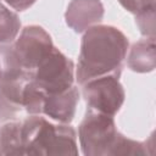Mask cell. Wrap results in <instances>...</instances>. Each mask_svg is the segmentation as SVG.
<instances>
[{"label":"cell","mask_w":156,"mask_h":156,"mask_svg":"<svg viewBox=\"0 0 156 156\" xmlns=\"http://www.w3.org/2000/svg\"><path fill=\"white\" fill-rule=\"evenodd\" d=\"M129 48L128 38L113 26L95 24L82 38L76 79L78 84L106 74L121 76Z\"/></svg>","instance_id":"cell-1"},{"label":"cell","mask_w":156,"mask_h":156,"mask_svg":"<svg viewBox=\"0 0 156 156\" xmlns=\"http://www.w3.org/2000/svg\"><path fill=\"white\" fill-rule=\"evenodd\" d=\"M118 135L113 117L90 108L78 127L79 146L85 156H111Z\"/></svg>","instance_id":"cell-3"},{"label":"cell","mask_w":156,"mask_h":156,"mask_svg":"<svg viewBox=\"0 0 156 156\" xmlns=\"http://www.w3.org/2000/svg\"><path fill=\"white\" fill-rule=\"evenodd\" d=\"M118 2L127 11L136 15L141 11L155 7L156 0H118Z\"/></svg>","instance_id":"cell-14"},{"label":"cell","mask_w":156,"mask_h":156,"mask_svg":"<svg viewBox=\"0 0 156 156\" xmlns=\"http://www.w3.org/2000/svg\"><path fill=\"white\" fill-rule=\"evenodd\" d=\"M82 94L88 108L111 117L116 116L126 99L119 77L115 74L93 78L82 84Z\"/></svg>","instance_id":"cell-5"},{"label":"cell","mask_w":156,"mask_h":156,"mask_svg":"<svg viewBox=\"0 0 156 156\" xmlns=\"http://www.w3.org/2000/svg\"><path fill=\"white\" fill-rule=\"evenodd\" d=\"M45 95L33 82V78H30L23 90V108L26 112L29 115H41Z\"/></svg>","instance_id":"cell-12"},{"label":"cell","mask_w":156,"mask_h":156,"mask_svg":"<svg viewBox=\"0 0 156 156\" xmlns=\"http://www.w3.org/2000/svg\"><path fill=\"white\" fill-rule=\"evenodd\" d=\"M21 21L18 16L0 2V45L11 44L20 33Z\"/></svg>","instance_id":"cell-11"},{"label":"cell","mask_w":156,"mask_h":156,"mask_svg":"<svg viewBox=\"0 0 156 156\" xmlns=\"http://www.w3.org/2000/svg\"><path fill=\"white\" fill-rule=\"evenodd\" d=\"M78 101L79 90L74 85L58 94H46L41 115H45L57 123L69 124L76 115Z\"/></svg>","instance_id":"cell-8"},{"label":"cell","mask_w":156,"mask_h":156,"mask_svg":"<svg viewBox=\"0 0 156 156\" xmlns=\"http://www.w3.org/2000/svg\"><path fill=\"white\" fill-rule=\"evenodd\" d=\"M74 76L72 60L56 48L32 72L33 82L45 94H58L69 89L74 83Z\"/></svg>","instance_id":"cell-4"},{"label":"cell","mask_w":156,"mask_h":156,"mask_svg":"<svg viewBox=\"0 0 156 156\" xmlns=\"http://www.w3.org/2000/svg\"><path fill=\"white\" fill-rule=\"evenodd\" d=\"M127 66L136 73H147L155 69V38H146L134 43L129 50Z\"/></svg>","instance_id":"cell-9"},{"label":"cell","mask_w":156,"mask_h":156,"mask_svg":"<svg viewBox=\"0 0 156 156\" xmlns=\"http://www.w3.org/2000/svg\"><path fill=\"white\" fill-rule=\"evenodd\" d=\"M135 22L143 35L146 38H155V7L136 13Z\"/></svg>","instance_id":"cell-13"},{"label":"cell","mask_w":156,"mask_h":156,"mask_svg":"<svg viewBox=\"0 0 156 156\" xmlns=\"http://www.w3.org/2000/svg\"><path fill=\"white\" fill-rule=\"evenodd\" d=\"M10 7L17 11H24L29 9L37 0H4Z\"/></svg>","instance_id":"cell-15"},{"label":"cell","mask_w":156,"mask_h":156,"mask_svg":"<svg viewBox=\"0 0 156 156\" xmlns=\"http://www.w3.org/2000/svg\"><path fill=\"white\" fill-rule=\"evenodd\" d=\"M0 155H24L21 122L9 121L0 128Z\"/></svg>","instance_id":"cell-10"},{"label":"cell","mask_w":156,"mask_h":156,"mask_svg":"<svg viewBox=\"0 0 156 156\" xmlns=\"http://www.w3.org/2000/svg\"><path fill=\"white\" fill-rule=\"evenodd\" d=\"M0 77H1V62H0Z\"/></svg>","instance_id":"cell-16"},{"label":"cell","mask_w":156,"mask_h":156,"mask_svg":"<svg viewBox=\"0 0 156 156\" xmlns=\"http://www.w3.org/2000/svg\"><path fill=\"white\" fill-rule=\"evenodd\" d=\"M104 5L100 0H72L65 12L67 26L76 33H83L98 24L104 17Z\"/></svg>","instance_id":"cell-7"},{"label":"cell","mask_w":156,"mask_h":156,"mask_svg":"<svg viewBox=\"0 0 156 156\" xmlns=\"http://www.w3.org/2000/svg\"><path fill=\"white\" fill-rule=\"evenodd\" d=\"M12 48L21 66L33 72L55 46L51 37L43 27L32 24L21 30Z\"/></svg>","instance_id":"cell-6"},{"label":"cell","mask_w":156,"mask_h":156,"mask_svg":"<svg viewBox=\"0 0 156 156\" xmlns=\"http://www.w3.org/2000/svg\"><path fill=\"white\" fill-rule=\"evenodd\" d=\"M24 155H78L77 133L68 124H55L40 115L21 122Z\"/></svg>","instance_id":"cell-2"}]
</instances>
